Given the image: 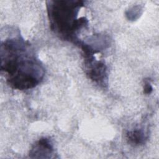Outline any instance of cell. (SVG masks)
<instances>
[{
    "label": "cell",
    "instance_id": "obj_5",
    "mask_svg": "<svg viewBox=\"0 0 159 159\" xmlns=\"http://www.w3.org/2000/svg\"><path fill=\"white\" fill-rule=\"evenodd\" d=\"M152 91V87L149 82H147L144 85V93L145 94H150Z\"/></svg>",
    "mask_w": 159,
    "mask_h": 159
},
{
    "label": "cell",
    "instance_id": "obj_4",
    "mask_svg": "<svg viewBox=\"0 0 159 159\" xmlns=\"http://www.w3.org/2000/svg\"><path fill=\"white\" fill-rule=\"evenodd\" d=\"M143 134V132L141 130H133L127 134V138L130 143L140 144L144 140Z\"/></svg>",
    "mask_w": 159,
    "mask_h": 159
},
{
    "label": "cell",
    "instance_id": "obj_2",
    "mask_svg": "<svg viewBox=\"0 0 159 159\" xmlns=\"http://www.w3.org/2000/svg\"><path fill=\"white\" fill-rule=\"evenodd\" d=\"M83 6L81 1H52L48 5L52 28L65 37H71L86 24L84 18L77 19Z\"/></svg>",
    "mask_w": 159,
    "mask_h": 159
},
{
    "label": "cell",
    "instance_id": "obj_3",
    "mask_svg": "<svg viewBox=\"0 0 159 159\" xmlns=\"http://www.w3.org/2000/svg\"><path fill=\"white\" fill-rule=\"evenodd\" d=\"M53 148L49 140L47 139H40L35 144L34 147L31 150L30 154L33 155L34 157H37L41 158V155H48L52 152Z\"/></svg>",
    "mask_w": 159,
    "mask_h": 159
},
{
    "label": "cell",
    "instance_id": "obj_1",
    "mask_svg": "<svg viewBox=\"0 0 159 159\" xmlns=\"http://www.w3.org/2000/svg\"><path fill=\"white\" fill-rule=\"evenodd\" d=\"M29 50L19 39L7 40L1 45V70L7 73L9 84L18 89L35 86L43 76V68Z\"/></svg>",
    "mask_w": 159,
    "mask_h": 159
}]
</instances>
